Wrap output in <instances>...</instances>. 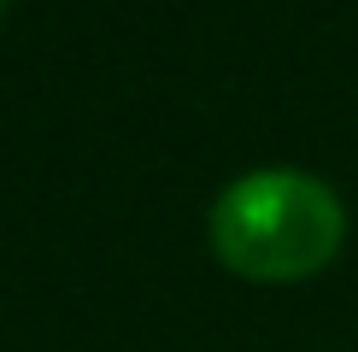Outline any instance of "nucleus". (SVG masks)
Returning <instances> with one entry per match:
<instances>
[{
  "instance_id": "1",
  "label": "nucleus",
  "mask_w": 358,
  "mask_h": 352,
  "mask_svg": "<svg viewBox=\"0 0 358 352\" xmlns=\"http://www.w3.org/2000/svg\"><path fill=\"white\" fill-rule=\"evenodd\" d=\"M347 241V212L329 182L306 170H247L212 200V253L247 282L317 276Z\"/></svg>"
},
{
  "instance_id": "2",
  "label": "nucleus",
  "mask_w": 358,
  "mask_h": 352,
  "mask_svg": "<svg viewBox=\"0 0 358 352\" xmlns=\"http://www.w3.org/2000/svg\"><path fill=\"white\" fill-rule=\"evenodd\" d=\"M0 6H6V0H0Z\"/></svg>"
}]
</instances>
